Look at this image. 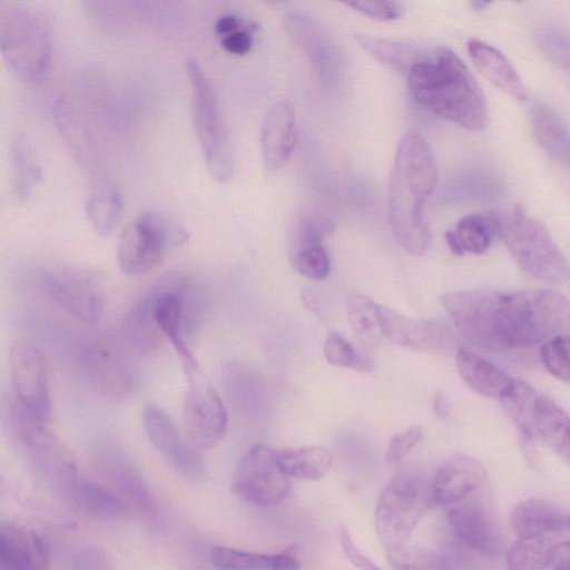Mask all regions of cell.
Returning a JSON list of instances; mask_svg holds the SVG:
<instances>
[{
	"label": "cell",
	"mask_w": 570,
	"mask_h": 570,
	"mask_svg": "<svg viewBox=\"0 0 570 570\" xmlns=\"http://www.w3.org/2000/svg\"><path fill=\"white\" fill-rule=\"evenodd\" d=\"M380 321L383 336L402 347L439 351L451 343V332L440 321L406 317L381 305Z\"/></svg>",
	"instance_id": "17"
},
{
	"label": "cell",
	"mask_w": 570,
	"mask_h": 570,
	"mask_svg": "<svg viewBox=\"0 0 570 570\" xmlns=\"http://www.w3.org/2000/svg\"><path fill=\"white\" fill-rule=\"evenodd\" d=\"M281 470L291 480L317 481L332 468V452L324 446H306L277 452Z\"/></svg>",
	"instance_id": "30"
},
{
	"label": "cell",
	"mask_w": 570,
	"mask_h": 570,
	"mask_svg": "<svg viewBox=\"0 0 570 570\" xmlns=\"http://www.w3.org/2000/svg\"><path fill=\"white\" fill-rule=\"evenodd\" d=\"M302 299L304 302V304L313 312H318L320 309V304H318V299L315 295L314 292H312L311 289H305L303 293H302Z\"/></svg>",
	"instance_id": "52"
},
{
	"label": "cell",
	"mask_w": 570,
	"mask_h": 570,
	"mask_svg": "<svg viewBox=\"0 0 570 570\" xmlns=\"http://www.w3.org/2000/svg\"><path fill=\"white\" fill-rule=\"evenodd\" d=\"M10 185L14 197L24 200L42 179V169L31 141L17 134L9 144Z\"/></svg>",
	"instance_id": "27"
},
{
	"label": "cell",
	"mask_w": 570,
	"mask_h": 570,
	"mask_svg": "<svg viewBox=\"0 0 570 570\" xmlns=\"http://www.w3.org/2000/svg\"><path fill=\"white\" fill-rule=\"evenodd\" d=\"M326 361L337 367L368 371L370 361L360 355L355 348L336 332L330 333L323 345Z\"/></svg>",
	"instance_id": "39"
},
{
	"label": "cell",
	"mask_w": 570,
	"mask_h": 570,
	"mask_svg": "<svg viewBox=\"0 0 570 570\" xmlns=\"http://www.w3.org/2000/svg\"><path fill=\"white\" fill-rule=\"evenodd\" d=\"M292 263L296 272L311 279H324L330 273V257L322 245L296 252Z\"/></svg>",
	"instance_id": "41"
},
{
	"label": "cell",
	"mask_w": 570,
	"mask_h": 570,
	"mask_svg": "<svg viewBox=\"0 0 570 570\" xmlns=\"http://www.w3.org/2000/svg\"><path fill=\"white\" fill-rule=\"evenodd\" d=\"M0 570H49V552L33 531L0 521Z\"/></svg>",
	"instance_id": "21"
},
{
	"label": "cell",
	"mask_w": 570,
	"mask_h": 570,
	"mask_svg": "<svg viewBox=\"0 0 570 570\" xmlns=\"http://www.w3.org/2000/svg\"><path fill=\"white\" fill-rule=\"evenodd\" d=\"M341 546L350 561L361 570H381L372 560L364 556L354 544L348 530L344 527L340 531Z\"/></svg>",
	"instance_id": "47"
},
{
	"label": "cell",
	"mask_w": 570,
	"mask_h": 570,
	"mask_svg": "<svg viewBox=\"0 0 570 570\" xmlns=\"http://www.w3.org/2000/svg\"><path fill=\"white\" fill-rule=\"evenodd\" d=\"M511 523L519 538L564 533L569 530V513L546 499H529L512 512Z\"/></svg>",
	"instance_id": "23"
},
{
	"label": "cell",
	"mask_w": 570,
	"mask_h": 570,
	"mask_svg": "<svg viewBox=\"0 0 570 570\" xmlns=\"http://www.w3.org/2000/svg\"><path fill=\"white\" fill-rule=\"evenodd\" d=\"M4 430L31 466L57 491L68 495L79 479L76 463L47 423L30 415L16 397L2 409Z\"/></svg>",
	"instance_id": "4"
},
{
	"label": "cell",
	"mask_w": 570,
	"mask_h": 570,
	"mask_svg": "<svg viewBox=\"0 0 570 570\" xmlns=\"http://www.w3.org/2000/svg\"><path fill=\"white\" fill-rule=\"evenodd\" d=\"M487 481L488 471L478 459L453 454L436 470L431 494L435 503L450 507L483 488Z\"/></svg>",
	"instance_id": "15"
},
{
	"label": "cell",
	"mask_w": 570,
	"mask_h": 570,
	"mask_svg": "<svg viewBox=\"0 0 570 570\" xmlns=\"http://www.w3.org/2000/svg\"><path fill=\"white\" fill-rule=\"evenodd\" d=\"M445 240H446V244H448L451 253L454 256H463L464 255V252H463L462 247L460 246V244L454 235L453 229H450L445 233Z\"/></svg>",
	"instance_id": "51"
},
{
	"label": "cell",
	"mask_w": 570,
	"mask_h": 570,
	"mask_svg": "<svg viewBox=\"0 0 570 570\" xmlns=\"http://www.w3.org/2000/svg\"><path fill=\"white\" fill-rule=\"evenodd\" d=\"M490 2H483V1H473L471 2V6L474 8V9H484V7L489 6Z\"/></svg>",
	"instance_id": "53"
},
{
	"label": "cell",
	"mask_w": 570,
	"mask_h": 570,
	"mask_svg": "<svg viewBox=\"0 0 570 570\" xmlns=\"http://www.w3.org/2000/svg\"><path fill=\"white\" fill-rule=\"evenodd\" d=\"M433 410L440 419H445L450 413L448 401L441 392H438L433 399Z\"/></svg>",
	"instance_id": "50"
},
{
	"label": "cell",
	"mask_w": 570,
	"mask_h": 570,
	"mask_svg": "<svg viewBox=\"0 0 570 570\" xmlns=\"http://www.w3.org/2000/svg\"><path fill=\"white\" fill-rule=\"evenodd\" d=\"M220 46L228 53L244 56L253 46V36L248 30L237 29L220 37Z\"/></svg>",
	"instance_id": "46"
},
{
	"label": "cell",
	"mask_w": 570,
	"mask_h": 570,
	"mask_svg": "<svg viewBox=\"0 0 570 570\" xmlns=\"http://www.w3.org/2000/svg\"><path fill=\"white\" fill-rule=\"evenodd\" d=\"M210 560L217 570H269L273 554L216 546Z\"/></svg>",
	"instance_id": "38"
},
{
	"label": "cell",
	"mask_w": 570,
	"mask_h": 570,
	"mask_svg": "<svg viewBox=\"0 0 570 570\" xmlns=\"http://www.w3.org/2000/svg\"><path fill=\"white\" fill-rule=\"evenodd\" d=\"M346 4L362 14L379 21L396 20L405 11L404 3L399 1H353Z\"/></svg>",
	"instance_id": "42"
},
{
	"label": "cell",
	"mask_w": 570,
	"mask_h": 570,
	"mask_svg": "<svg viewBox=\"0 0 570 570\" xmlns=\"http://www.w3.org/2000/svg\"><path fill=\"white\" fill-rule=\"evenodd\" d=\"M9 367L16 400L30 415L48 424L52 402L49 365L43 351L29 340L18 338L10 346Z\"/></svg>",
	"instance_id": "11"
},
{
	"label": "cell",
	"mask_w": 570,
	"mask_h": 570,
	"mask_svg": "<svg viewBox=\"0 0 570 570\" xmlns=\"http://www.w3.org/2000/svg\"><path fill=\"white\" fill-rule=\"evenodd\" d=\"M386 559L394 570H452L443 556L416 546L386 549Z\"/></svg>",
	"instance_id": "37"
},
{
	"label": "cell",
	"mask_w": 570,
	"mask_h": 570,
	"mask_svg": "<svg viewBox=\"0 0 570 570\" xmlns=\"http://www.w3.org/2000/svg\"><path fill=\"white\" fill-rule=\"evenodd\" d=\"M541 360L547 371L563 382H569V337L567 334L556 335L541 347Z\"/></svg>",
	"instance_id": "40"
},
{
	"label": "cell",
	"mask_w": 570,
	"mask_h": 570,
	"mask_svg": "<svg viewBox=\"0 0 570 570\" xmlns=\"http://www.w3.org/2000/svg\"><path fill=\"white\" fill-rule=\"evenodd\" d=\"M534 137L551 159L562 166L569 164V135L562 119L549 107L538 104L531 109Z\"/></svg>",
	"instance_id": "29"
},
{
	"label": "cell",
	"mask_w": 570,
	"mask_h": 570,
	"mask_svg": "<svg viewBox=\"0 0 570 570\" xmlns=\"http://www.w3.org/2000/svg\"><path fill=\"white\" fill-rule=\"evenodd\" d=\"M554 570H569V562L566 561V562L558 564L557 567H554Z\"/></svg>",
	"instance_id": "54"
},
{
	"label": "cell",
	"mask_w": 570,
	"mask_h": 570,
	"mask_svg": "<svg viewBox=\"0 0 570 570\" xmlns=\"http://www.w3.org/2000/svg\"><path fill=\"white\" fill-rule=\"evenodd\" d=\"M499 235L514 261L528 274L551 285L568 282L567 257L547 228L528 215L522 206H514L500 223Z\"/></svg>",
	"instance_id": "6"
},
{
	"label": "cell",
	"mask_w": 570,
	"mask_h": 570,
	"mask_svg": "<svg viewBox=\"0 0 570 570\" xmlns=\"http://www.w3.org/2000/svg\"><path fill=\"white\" fill-rule=\"evenodd\" d=\"M71 570H110V567L104 554L91 548H82L73 553Z\"/></svg>",
	"instance_id": "45"
},
{
	"label": "cell",
	"mask_w": 570,
	"mask_h": 570,
	"mask_svg": "<svg viewBox=\"0 0 570 570\" xmlns=\"http://www.w3.org/2000/svg\"><path fill=\"white\" fill-rule=\"evenodd\" d=\"M446 519L455 538L468 549L494 554L502 549L499 524L482 498L470 495L448 507Z\"/></svg>",
	"instance_id": "14"
},
{
	"label": "cell",
	"mask_w": 570,
	"mask_h": 570,
	"mask_svg": "<svg viewBox=\"0 0 570 570\" xmlns=\"http://www.w3.org/2000/svg\"><path fill=\"white\" fill-rule=\"evenodd\" d=\"M269 570H301V561L296 546H289L273 554Z\"/></svg>",
	"instance_id": "48"
},
{
	"label": "cell",
	"mask_w": 570,
	"mask_h": 570,
	"mask_svg": "<svg viewBox=\"0 0 570 570\" xmlns=\"http://www.w3.org/2000/svg\"><path fill=\"white\" fill-rule=\"evenodd\" d=\"M297 142L296 117L287 100L274 102L265 112L259 146L262 160L268 170H277L289 160Z\"/></svg>",
	"instance_id": "20"
},
{
	"label": "cell",
	"mask_w": 570,
	"mask_h": 570,
	"mask_svg": "<svg viewBox=\"0 0 570 570\" xmlns=\"http://www.w3.org/2000/svg\"><path fill=\"white\" fill-rule=\"evenodd\" d=\"M124 210V202L116 190H101L88 197L85 212L97 234L106 236L117 226Z\"/></svg>",
	"instance_id": "36"
},
{
	"label": "cell",
	"mask_w": 570,
	"mask_h": 570,
	"mask_svg": "<svg viewBox=\"0 0 570 570\" xmlns=\"http://www.w3.org/2000/svg\"><path fill=\"white\" fill-rule=\"evenodd\" d=\"M455 365L462 380L478 394L500 400L510 389L513 379L482 355L460 347Z\"/></svg>",
	"instance_id": "25"
},
{
	"label": "cell",
	"mask_w": 570,
	"mask_h": 570,
	"mask_svg": "<svg viewBox=\"0 0 570 570\" xmlns=\"http://www.w3.org/2000/svg\"><path fill=\"white\" fill-rule=\"evenodd\" d=\"M422 429L419 425H412L404 431L395 434L386 450V461L394 464L404 459L412 449L421 441Z\"/></svg>",
	"instance_id": "43"
},
{
	"label": "cell",
	"mask_w": 570,
	"mask_h": 570,
	"mask_svg": "<svg viewBox=\"0 0 570 570\" xmlns=\"http://www.w3.org/2000/svg\"><path fill=\"white\" fill-rule=\"evenodd\" d=\"M240 27V21L236 16L226 14L216 20L215 32L219 37H224Z\"/></svg>",
	"instance_id": "49"
},
{
	"label": "cell",
	"mask_w": 570,
	"mask_h": 570,
	"mask_svg": "<svg viewBox=\"0 0 570 570\" xmlns=\"http://www.w3.org/2000/svg\"><path fill=\"white\" fill-rule=\"evenodd\" d=\"M82 512L99 519H112L126 512L124 502L110 490L79 478L66 497Z\"/></svg>",
	"instance_id": "31"
},
{
	"label": "cell",
	"mask_w": 570,
	"mask_h": 570,
	"mask_svg": "<svg viewBox=\"0 0 570 570\" xmlns=\"http://www.w3.org/2000/svg\"><path fill=\"white\" fill-rule=\"evenodd\" d=\"M569 541L558 534L518 538L507 552L509 570H546L569 561Z\"/></svg>",
	"instance_id": "22"
},
{
	"label": "cell",
	"mask_w": 570,
	"mask_h": 570,
	"mask_svg": "<svg viewBox=\"0 0 570 570\" xmlns=\"http://www.w3.org/2000/svg\"><path fill=\"white\" fill-rule=\"evenodd\" d=\"M78 363L89 385L106 397H120L129 386L128 372L112 348L100 341L80 345Z\"/></svg>",
	"instance_id": "18"
},
{
	"label": "cell",
	"mask_w": 570,
	"mask_h": 570,
	"mask_svg": "<svg viewBox=\"0 0 570 570\" xmlns=\"http://www.w3.org/2000/svg\"><path fill=\"white\" fill-rule=\"evenodd\" d=\"M40 279L47 295L70 316L86 324H95L101 317L107 294L98 275L59 267L43 271Z\"/></svg>",
	"instance_id": "12"
},
{
	"label": "cell",
	"mask_w": 570,
	"mask_h": 570,
	"mask_svg": "<svg viewBox=\"0 0 570 570\" xmlns=\"http://www.w3.org/2000/svg\"><path fill=\"white\" fill-rule=\"evenodd\" d=\"M347 318L352 331L367 347L376 346L383 334L380 321V305L370 297L355 294L347 303Z\"/></svg>",
	"instance_id": "35"
},
{
	"label": "cell",
	"mask_w": 570,
	"mask_h": 570,
	"mask_svg": "<svg viewBox=\"0 0 570 570\" xmlns=\"http://www.w3.org/2000/svg\"><path fill=\"white\" fill-rule=\"evenodd\" d=\"M150 313L155 326L173 344L183 365L197 364L181 334L183 304L180 297L170 291L158 293L150 303Z\"/></svg>",
	"instance_id": "28"
},
{
	"label": "cell",
	"mask_w": 570,
	"mask_h": 570,
	"mask_svg": "<svg viewBox=\"0 0 570 570\" xmlns=\"http://www.w3.org/2000/svg\"><path fill=\"white\" fill-rule=\"evenodd\" d=\"M188 238L189 233L180 223L165 214L146 212L122 230L117 248L118 265L128 276L144 274Z\"/></svg>",
	"instance_id": "9"
},
{
	"label": "cell",
	"mask_w": 570,
	"mask_h": 570,
	"mask_svg": "<svg viewBox=\"0 0 570 570\" xmlns=\"http://www.w3.org/2000/svg\"><path fill=\"white\" fill-rule=\"evenodd\" d=\"M355 41L370 56L395 71L407 73L410 68L423 57L417 48L406 43L390 41L367 35H355Z\"/></svg>",
	"instance_id": "33"
},
{
	"label": "cell",
	"mask_w": 570,
	"mask_h": 570,
	"mask_svg": "<svg viewBox=\"0 0 570 570\" xmlns=\"http://www.w3.org/2000/svg\"><path fill=\"white\" fill-rule=\"evenodd\" d=\"M468 53L474 67L498 89L515 100L527 99L520 76L501 51L482 40L471 39Z\"/></svg>",
	"instance_id": "24"
},
{
	"label": "cell",
	"mask_w": 570,
	"mask_h": 570,
	"mask_svg": "<svg viewBox=\"0 0 570 570\" xmlns=\"http://www.w3.org/2000/svg\"><path fill=\"white\" fill-rule=\"evenodd\" d=\"M453 232L464 254L479 255L488 250L499 234L500 222L493 214H470L459 220Z\"/></svg>",
	"instance_id": "34"
},
{
	"label": "cell",
	"mask_w": 570,
	"mask_h": 570,
	"mask_svg": "<svg viewBox=\"0 0 570 570\" xmlns=\"http://www.w3.org/2000/svg\"><path fill=\"white\" fill-rule=\"evenodd\" d=\"M436 181V164L428 140L415 130L407 131L399 142L390 173L387 220L397 242L415 256L424 255L431 245L423 206Z\"/></svg>",
	"instance_id": "2"
},
{
	"label": "cell",
	"mask_w": 570,
	"mask_h": 570,
	"mask_svg": "<svg viewBox=\"0 0 570 570\" xmlns=\"http://www.w3.org/2000/svg\"><path fill=\"white\" fill-rule=\"evenodd\" d=\"M0 55L20 78H42L52 57V32L43 13L21 4L0 8Z\"/></svg>",
	"instance_id": "5"
},
{
	"label": "cell",
	"mask_w": 570,
	"mask_h": 570,
	"mask_svg": "<svg viewBox=\"0 0 570 570\" xmlns=\"http://www.w3.org/2000/svg\"><path fill=\"white\" fill-rule=\"evenodd\" d=\"M233 489L243 500L258 507L284 501L292 490V480L277 462V452L264 444L252 446L239 461Z\"/></svg>",
	"instance_id": "13"
},
{
	"label": "cell",
	"mask_w": 570,
	"mask_h": 570,
	"mask_svg": "<svg viewBox=\"0 0 570 570\" xmlns=\"http://www.w3.org/2000/svg\"><path fill=\"white\" fill-rule=\"evenodd\" d=\"M539 45L542 51L553 63L568 70V38L560 31L546 30L539 36Z\"/></svg>",
	"instance_id": "44"
},
{
	"label": "cell",
	"mask_w": 570,
	"mask_h": 570,
	"mask_svg": "<svg viewBox=\"0 0 570 570\" xmlns=\"http://www.w3.org/2000/svg\"><path fill=\"white\" fill-rule=\"evenodd\" d=\"M142 424L151 444L180 472L189 476L202 472L198 450L183 441L171 419L159 406L147 404L144 407Z\"/></svg>",
	"instance_id": "19"
},
{
	"label": "cell",
	"mask_w": 570,
	"mask_h": 570,
	"mask_svg": "<svg viewBox=\"0 0 570 570\" xmlns=\"http://www.w3.org/2000/svg\"><path fill=\"white\" fill-rule=\"evenodd\" d=\"M407 86L416 104L470 131L487 124L484 95L466 65L449 48L423 55L407 71Z\"/></svg>",
	"instance_id": "3"
},
{
	"label": "cell",
	"mask_w": 570,
	"mask_h": 570,
	"mask_svg": "<svg viewBox=\"0 0 570 570\" xmlns=\"http://www.w3.org/2000/svg\"><path fill=\"white\" fill-rule=\"evenodd\" d=\"M538 395L528 383L513 380L508 392L499 400L504 413L515 425L525 443H532L534 439L532 416Z\"/></svg>",
	"instance_id": "32"
},
{
	"label": "cell",
	"mask_w": 570,
	"mask_h": 570,
	"mask_svg": "<svg viewBox=\"0 0 570 570\" xmlns=\"http://www.w3.org/2000/svg\"><path fill=\"white\" fill-rule=\"evenodd\" d=\"M184 368L188 381L183 406L186 442L196 450L208 449L224 436L227 412L217 392L199 371L198 364Z\"/></svg>",
	"instance_id": "10"
},
{
	"label": "cell",
	"mask_w": 570,
	"mask_h": 570,
	"mask_svg": "<svg viewBox=\"0 0 570 570\" xmlns=\"http://www.w3.org/2000/svg\"><path fill=\"white\" fill-rule=\"evenodd\" d=\"M441 303L465 338L491 350L532 346L569 328L568 298L551 289L451 291Z\"/></svg>",
	"instance_id": "1"
},
{
	"label": "cell",
	"mask_w": 570,
	"mask_h": 570,
	"mask_svg": "<svg viewBox=\"0 0 570 570\" xmlns=\"http://www.w3.org/2000/svg\"><path fill=\"white\" fill-rule=\"evenodd\" d=\"M431 484L415 472L394 475L380 492L374 511L375 530L386 549L406 544L433 503Z\"/></svg>",
	"instance_id": "7"
},
{
	"label": "cell",
	"mask_w": 570,
	"mask_h": 570,
	"mask_svg": "<svg viewBox=\"0 0 570 570\" xmlns=\"http://www.w3.org/2000/svg\"><path fill=\"white\" fill-rule=\"evenodd\" d=\"M284 28L292 41L308 57L318 77L328 83L334 82L340 70L338 52L317 21L295 11L285 16Z\"/></svg>",
	"instance_id": "16"
},
{
	"label": "cell",
	"mask_w": 570,
	"mask_h": 570,
	"mask_svg": "<svg viewBox=\"0 0 570 570\" xmlns=\"http://www.w3.org/2000/svg\"><path fill=\"white\" fill-rule=\"evenodd\" d=\"M533 438L540 439L564 461H569V419L567 412L547 395H538L532 416Z\"/></svg>",
	"instance_id": "26"
},
{
	"label": "cell",
	"mask_w": 570,
	"mask_h": 570,
	"mask_svg": "<svg viewBox=\"0 0 570 570\" xmlns=\"http://www.w3.org/2000/svg\"><path fill=\"white\" fill-rule=\"evenodd\" d=\"M187 75L193 91L194 126L205 163L217 183H226L234 174V155L215 89L194 58L187 60Z\"/></svg>",
	"instance_id": "8"
}]
</instances>
